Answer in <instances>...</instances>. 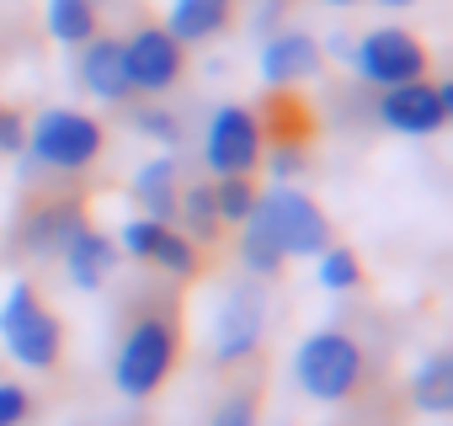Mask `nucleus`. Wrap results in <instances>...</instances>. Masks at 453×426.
I'll return each instance as SVG.
<instances>
[{
    "instance_id": "nucleus-7",
    "label": "nucleus",
    "mask_w": 453,
    "mask_h": 426,
    "mask_svg": "<svg viewBox=\"0 0 453 426\" xmlns=\"http://www.w3.org/2000/svg\"><path fill=\"white\" fill-rule=\"evenodd\" d=\"M267 149V123L246 102H224L208 112L203 128V171L208 176H257Z\"/></svg>"
},
{
    "instance_id": "nucleus-18",
    "label": "nucleus",
    "mask_w": 453,
    "mask_h": 426,
    "mask_svg": "<svg viewBox=\"0 0 453 426\" xmlns=\"http://www.w3.org/2000/svg\"><path fill=\"white\" fill-rule=\"evenodd\" d=\"M43 33L59 49H81L102 33V6L96 0H43Z\"/></svg>"
},
{
    "instance_id": "nucleus-27",
    "label": "nucleus",
    "mask_w": 453,
    "mask_h": 426,
    "mask_svg": "<svg viewBox=\"0 0 453 426\" xmlns=\"http://www.w3.org/2000/svg\"><path fill=\"white\" fill-rule=\"evenodd\" d=\"M160 219H144V213H134V219H123V230H118V251L123 256H134V262H150V251H155V240H160Z\"/></svg>"
},
{
    "instance_id": "nucleus-1",
    "label": "nucleus",
    "mask_w": 453,
    "mask_h": 426,
    "mask_svg": "<svg viewBox=\"0 0 453 426\" xmlns=\"http://www.w3.org/2000/svg\"><path fill=\"white\" fill-rule=\"evenodd\" d=\"M181 362V315H176V299H160V304H139L118 336V352H112V389L123 399H155L171 373Z\"/></svg>"
},
{
    "instance_id": "nucleus-4",
    "label": "nucleus",
    "mask_w": 453,
    "mask_h": 426,
    "mask_svg": "<svg viewBox=\"0 0 453 426\" xmlns=\"http://www.w3.org/2000/svg\"><path fill=\"white\" fill-rule=\"evenodd\" d=\"M368 378V352L352 331L320 325L294 346V384L320 405H347Z\"/></svg>"
},
{
    "instance_id": "nucleus-3",
    "label": "nucleus",
    "mask_w": 453,
    "mask_h": 426,
    "mask_svg": "<svg viewBox=\"0 0 453 426\" xmlns=\"http://www.w3.org/2000/svg\"><path fill=\"white\" fill-rule=\"evenodd\" d=\"M0 346L27 373H54L65 362V320L49 309L33 278H12L0 299Z\"/></svg>"
},
{
    "instance_id": "nucleus-22",
    "label": "nucleus",
    "mask_w": 453,
    "mask_h": 426,
    "mask_svg": "<svg viewBox=\"0 0 453 426\" xmlns=\"http://www.w3.org/2000/svg\"><path fill=\"white\" fill-rule=\"evenodd\" d=\"M128 128L160 149H176L181 144V118L160 102V96H144V102H128Z\"/></svg>"
},
{
    "instance_id": "nucleus-9",
    "label": "nucleus",
    "mask_w": 453,
    "mask_h": 426,
    "mask_svg": "<svg viewBox=\"0 0 453 426\" xmlns=\"http://www.w3.org/2000/svg\"><path fill=\"white\" fill-rule=\"evenodd\" d=\"M373 118L400 139H437L453 118V80H405L373 96Z\"/></svg>"
},
{
    "instance_id": "nucleus-29",
    "label": "nucleus",
    "mask_w": 453,
    "mask_h": 426,
    "mask_svg": "<svg viewBox=\"0 0 453 426\" xmlns=\"http://www.w3.org/2000/svg\"><path fill=\"white\" fill-rule=\"evenodd\" d=\"M27 149V112L0 102V155H22Z\"/></svg>"
},
{
    "instance_id": "nucleus-10",
    "label": "nucleus",
    "mask_w": 453,
    "mask_h": 426,
    "mask_svg": "<svg viewBox=\"0 0 453 426\" xmlns=\"http://www.w3.org/2000/svg\"><path fill=\"white\" fill-rule=\"evenodd\" d=\"M123 70H128V91L134 96H165L187 75V49L160 22H144V27H134L123 38Z\"/></svg>"
},
{
    "instance_id": "nucleus-8",
    "label": "nucleus",
    "mask_w": 453,
    "mask_h": 426,
    "mask_svg": "<svg viewBox=\"0 0 453 426\" xmlns=\"http://www.w3.org/2000/svg\"><path fill=\"white\" fill-rule=\"evenodd\" d=\"M262 336H267V293L257 283L224 288L219 304H213V325H208L213 368H246L257 357Z\"/></svg>"
},
{
    "instance_id": "nucleus-19",
    "label": "nucleus",
    "mask_w": 453,
    "mask_h": 426,
    "mask_svg": "<svg viewBox=\"0 0 453 426\" xmlns=\"http://www.w3.org/2000/svg\"><path fill=\"white\" fill-rule=\"evenodd\" d=\"M411 405L421 415H448L453 410V357L448 352H426L411 368Z\"/></svg>"
},
{
    "instance_id": "nucleus-26",
    "label": "nucleus",
    "mask_w": 453,
    "mask_h": 426,
    "mask_svg": "<svg viewBox=\"0 0 453 426\" xmlns=\"http://www.w3.org/2000/svg\"><path fill=\"white\" fill-rule=\"evenodd\" d=\"M257 171H267L273 181H299V176L310 171V149H304V139H267Z\"/></svg>"
},
{
    "instance_id": "nucleus-17",
    "label": "nucleus",
    "mask_w": 453,
    "mask_h": 426,
    "mask_svg": "<svg viewBox=\"0 0 453 426\" xmlns=\"http://www.w3.org/2000/svg\"><path fill=\"white\" fill-rule=\"evenodd\" d=\"M171 224H176L187 240H197L203 251H208V246H219L224 224H219V208H213V181H181Z\"/></svg>"
},
{
    "instance_id": "nucleus-25",
    "label": "nucleus",
    "mask_w": 453,
    "mask_h": 426,
    "mask_svg": "<svg viewBox=\"0 0 453 426\" xmlns=\"http://www.w3.org/2000/svg\"><path fill=\"white\" fill-rule=\"evenodd\" d=\"M208 426H262V384H235L213 405Z\"/></svg>"
},
{
    "instance_id": "nucleus-12",
    "label": "nucleus",
    "mask_w": 453,
    "mask_h": 426,
    "mask_svg": "<svg viewBox=\"0 0 453 426\" xmlns=\"http://www.w3.org/2000/svg\"><path fill=\"white\" fill-rule=\"evenodd\" d=\"M75 80L91 102L102 107H128L134 91H128V70H123V38L112 33H96L91 43L75 49Z\"/></svg>"
},
{
    "instance_id": "nucleus-24",
    "label": "nucleus",
    "mask_w": 453,
    "mask_h": 426,
    "mask_svg": "<svg viewBox=\"0 0 453 426\" xmlns=\"http://www.w3.org/2000/svg\"><path fill=\"white\" fill-rule=\"evenodd\" d=\"M315 262V283L326 288V293H352L357 283H363V256L352 251V246H326L320 256H310Z\"/></svg>"
},
{
    "instance_id": "nucleus-20",
    "label": "nucleus",
    "mask_w": 453,
    "mask_h": 426,
    "mask_svg": "<svg viewBox=\"0 0 453 426\" xmlns=\"http://www.w3.org/2000/svg\"><path fill=\"white\" fill-rule=\"evenodd\" d=\"M144 267H155V272H165L171 283H192V278L203 272V246H197V240H187V235H181L176 224H165Z\"/></svg>"
},
{
    "instance_id": "nucleus-6",
    "label": "nucleus",
    "mask_w": 453,
    "mask_h": 426,
    "mask_svg": "<svg viewBox=\"0 0 453 426\" xmlns=\"http://www.w3.org/2000/svg\"><path fill=\"white\" fill-rule=\"evenodd\" d=\"M347 70H352L363 86L389 91V86L421 80V75L432 70V54H426V43H421L411 27L384 22V27H368V33L352 38V49H347Z\"/></svg>"
},
{
    "instance_id": "nucleus-28",
    "label": "nucleus",
    "mask_w": 453,
    "mask_h": 426,
    "mask_svg": "<svg viewBox=\"0 0 453 426\" xmlns=\"http://www.w3.org/2000/svg\"><path fill=\"white\" fill-rule=\"evenodd\" d=\"M33 415H38L33 389L17 384V378H0V426H27Z\"/></svg>"
},
{
    "instance_id": "nucleus-11",
    "label": "nucleus",
    "mask_w": 453,
    "mask_h": 426,
    "mask_svg": "<svg viewBox=\"0 0 453 426\" xmlns=\"http://www.w3.org/2000/svg\"><path fill=\"white\" fill-rule=\"evenodd\" d=\"M326 70V54H320V38L304 33V27H278L262 38V54H257V75L267 91H294L304 80H315Z\"/></svg>"
},
{
    "instance_id": "nucleus-5",
    "label": "nucleus",
    "mask_w": 453,
    "mask_h": 426,
    "mask_svg": "<svg viewBox=\"0 0 453 426\" xmlns=\"http://www.w3.org/2000/svg\"><path fill=\"white\" fill-rule=\"evenodd\" d=\"M251 224L283 251V262H310L331 246V213L299 186V181H273L257 192Z\"/></svg>"
},
{
    "instance_id": "nucleus-2",
    "label": "nucleus",
    "mask_w": 453,
    "mask_h": 426,
    "mask_svg": "<svg viewBox=\"0 0 453 426\" xmlns=\"http://www.w3.org/2000/svg\"><path fill=\"white\" fill-rule=\"evenodd\" d=\"M107 155V123L86 107H43L33 123H27V149L17 155L22 160V176H86L96 160Z\"/></svg>"
},
{
    "instance_id": "nucleus-21",
    "label": "nucleus",
    "mask_w": 453,
    "mask_h": 426,
    "mask_svg": "<svg viewBox=\"0 0 453 426\" xmlns=\"http://www.w3.org/2000/svg\"><path fill=\"white\" fill-rule=\"evenodd\" d=\"M235 256H241V272H246L251 283H273V278H283V251H278L251 219L235 230Z\"/></svg>"
},
{
    "instance_id": "nucleus-15",
    "label": "nucleus",
    "mask_w": 453,
    "mask_h": 426,
    "mask_svg": "<svg viewBox=\"0 0 453 426\" xmlns=\"http://www.w3.org/2000/svg\"><path fill=\"white\" fill-rule=\"evenodd\" d=\"M235 11H241V0H165V22L160 27L181 49H208L235 27Z\"/></svg>"
},
{
    "instance_id": "nucleus-16",
    "label": "nucleus",
    "mask_w": 453,
    "mask_h": 426,
    "mask_svg": "<svg viewBox=\"0 0 453 426\" xmlns=\"http://www.w3.org/2000/svg\"><path fill=\"white\" fill-rule=\"evenodd\" d=\"M128 192H134V208L144 213V219L171 224V213H176V192H181V165H176V155H171V149L150 155V160L134 171Z\"/></svg>"
},
{
    "instance_id": "nucleus-30",
    "label": "nucleus",
    "mask_w": 453,
    "mask_h": 426,
    "mask_svg": "<svg viewBox=\"0 0 453 426\" xmlns=\"http://www.w3.org/2000/svg\"><path fill=\"white\" fill-rule=\"evenodd\" d=\"M373 6H379V11H411L416 0H373Z\"/></svg>"
},
{
    "instance_id": "nucleus-14",
    "label": "nucleus",
    "mask_w": 453,
    "mask_h": 426,
    "mask_svg": "<svg viewBox=\"0 0 453 426\" xmlns=\"http://www.w3.org/2000/svg\"><path fill=\"white\" fill-rule=\"evenodd\" d=\"M59 262H65V283H70V288H81V293H102V288L112 283V272H118L123 251H118V240H112L107 230L86 224V230L70 235V246L59 251Z\"/></svg>"
},
{
    "instance_id": "nucleus-32",
    "label": "nucleus",
    "mask_w": 453,
    "mask_h": 426,
    "mask_svg": "<svg viewBox=\"0 0 453 426\" xmlns=\"http://www.w3.org/2000/svg\"><path fill=\"white\" fill-rule=\"evenodd\" d=\"M96 6H102V0H96Z\"/></svg>"
},
{
    "instance_id": "nucleus-13",
    "label": "nucleus",
    "mask_w": 453,
    "mask_h": 426,
    "mask_svg": "<svg viewBox=\"0 0 453 426\" xmlns=\"http://www.w3.org/2000/svg\"><path fill=\"white\" fill-rule=\"evenodd\" d=\"M86 224H91V219H86L81 197H43V202H33V208L22 213L17 246H22L27 256H59V251L70 246V235L86 230Z\"/></svg>"
},
{
    "instance_id": "nucleus-23",
    "label": "nucleus",
    "mask_w": 453,
    "mask_h": 426,
    "mask_svg": "<svg viewBox=\"0 0 453 426\" xmlns=\"http://www.w3.org/2000/svg\"><path fill=\"white\" fill-rule=\"evenodd\" d=\"M213 181V208H219V224L224 230H241L251 219V208H257V176H208Z\"/></svg>"
},
{
    "instance_id": "nucleus-31",
    "label": "nucleus",
    "mask_w": 453,
    "mask_h": 426,
    "mask_svg": "<svg viewBox=\"0 0 453 426\" xmlns=\"http://www.w3.org/2000/svg\"><path fill=\"white\" fill-rule=\"evenodd\" d=\"M326 11H352V6H363V0H320Z\"/></svg>"
}]
</instances>
